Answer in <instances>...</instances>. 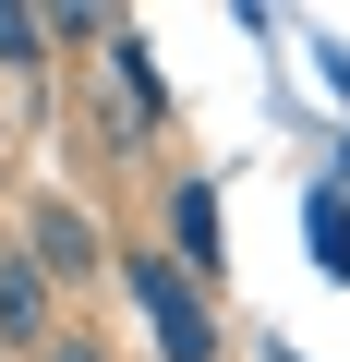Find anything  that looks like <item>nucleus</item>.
Returning a JSON list of instances; mask_svg holds the SVG:
<instances>
[{"mask_svg": "<svg viewBox=\"0 0 350 362\" xmlns=\"http://www.w3.org/2000/svg\"><path fill=\"white\" fill-rule=\"evenodd\" d=\"M121 278H133V302H145L157 362H218V350H230V338H218V302H206L182 266H169L157 242H133V254H121Z\"/></svg>", "mask_w": 350, "mask_h": 362, "instance_id": "nucleus-1", "label": "nucleus"}, {"mask_svg": "<svg viewBox=\"0 0 350 362\" xmlns=\"http://www.w3.org/2000/svg\"><path fill=\"white\" fill-rule=\"evenodd\" d=\"M13 254H25L49 290H85V278L109 266V230H97L73 194H49V206H25V242H13Z\"/></svg>", "mask_w": 350, "mask_h": 362, "instance_id": "nucleus-2", "label": "nucleus"}, {"mask_svg": "<svg viewBox=\"0 0 350 362\" xmlns=\"http://www.w3.org/2000/svg\"><path fill=\"white\" fill-rule=\"evenodd\" d=\"M49 338H61V290H49L13 242H0V350H13V362H37Z\"/></svg>", "mask_w": 350, "mask_h": 362, "instance_id": "nucleus-3", "label": "nucleus"}, {"mask_svg": "<svg viewBox=\"0 0 350 362\" xmlns=\"http://www.w3.org/2000/svg\"><path fill=\"white\" fill-rule=\"evenodd\" d=\"M169 266H182L194 290L218 278V194H206V181H182V194H169Z\"/></svg>", "mask_w": 350, "mask_h": 362, "instance_id": "nucleus-4", "label": "nucleus"}, {"mask_svg": "<svg viewBox=\"0 0 350 362\" xmlns=\"http://www.w3.org/2000/svg\"><path fill=\"white\" fill-rule=\"evenodd\" d=\"M49 61V13H13V0H0V73H37Z\"/></svg>", "mask_w": 350, "mask_h": 362, "instance_id": "nucleus-5", "label": "nucleus"}, {"mask_svg": "<svg viewBox=\"0 0 350 362\" xmlns=\"http://www.w3.org/2000/svg\"><path fill=\"white\" fill-rule=\"evenodd\" d=\"M37 362H109V350H97V338H49Z\"/></svg>", "mask_w": 350, "mask_h": 362, "instance_id": "nucleus-6", "label": "nucleus"}, {"mask_svg": "<svg viewBox=\"0 0 350 362\" xmlns=\"http://www.w3.org/2000/svg\"><path fill=\"white\" fill-rule=\"evenodd\" d=\"M0 145H13V121H0Z\"/></svg>", "mask_w": 350, "mask_h": 362, "instance_id": "nucleus-7", "label": "nucleus"}]
</instances>
